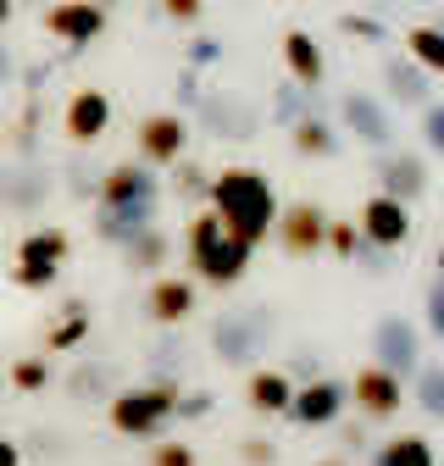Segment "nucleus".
Segmentation results:
<instances>
[{"mask_svg": "<svg viewBox=\"0 0 444 466\" xmlns=\"http://www.w3.org/2000/svg\"><path fill=\"white\" fill-rule=\"evenodd\" d=\"M345 405H350V383H339V378H306L300 389H295V405H289V422L295 428H333L345 417Z\"/></svg>", "mask_w": 444, "mask_h": 466, "instance_id": "obj_8", "label": "nucleus"}, {"mask_svg": "<svg viewBox=\"0 0 444 466\" xmlns=\"http://www.w3.org/2000/svg\"><path fill=\"white\" fill-rule=\"evenodd\" d=\"M422 145H428L433 156H444V100L422 106Z\"/></svg>", "mask_w": 444, "mask_h": 466, "instance_id": "obj_37", "label": "nucleus"}, {"mask_svg": "<svg viewBox=\"0 0 444 466\" xmlns=\"http://www.w3.org/2000/svg\"><path fill=\"white\" fill-rule=\"evenodd\" d=\"M361 222H328V250L339 256V261H356L361 256Z\"/></svg>", "mask_w": 444, "mask_h": 466, "instance_id": "obj_34", "label": "nucleus"}, {"mask_svg": "<svg viewBox=\"0 0 444 466\" xmlns=\"http://www.w3.org/2000/svg\"><path fill=\"white\" fill-rule=\"evenodd\" d=\"M433 267H439V272H444V245H439V256H433Z\"/></svg>", "mask_w": 444, "mask_h": 466, "instance_id": "obj_50", "label": "nucleus"}, {"mask_svg": "<svg viewBox=\"0 0 444 466\" xmlns=\"http://www.w3.org/2000/svg\"><path fill=\"white\" fill-rule=\"evenodd\" d=\"M372 361L388 367V372H400V378H417L422 367V328L400 311H388L372 322Z\"/></svg>", "mask_w": 444, "mask_h": 466, "instance_id": "obj_6", "label": "nucleus"}, {"mask_svg": "<svg viewBox=\"0 0 444 466\" xmlns=\"http://www.w3.org/2000/svg\"><path fill=\"white\" fill-rule=\"evenodd\" d=\"M289 145H295V156H306V161H328V156H339V128H333L328 116L311 106L300 123H289Z\"/></svg>", "mask_w": 444, "mask_h": 466, "instance_id": "obj_21", "label": "nucleus"}, {"mask_svg": "<svg viewBox=\"0 0 444 466\" xmlns=\"http://www.w3.org/2000/svg\"><path fill=\"white\" fill-rule=\"evenodd\" d=\"M406 50L417 56L433 78H444V28H439V23H417V28L406 34Z\"/></svg>", "mask_w": 444, "mask_h": 466, "instance_id": "obj_28", "label": "nucleus"}, {"mask_svg": "<svg viewBox=\"0 0 444 466\" xmlns=\"http://www.w3.org/2000/svg\"><path fill=\"white\" fill-rule=\"evenodd\" d=\"M295 389H300L295 372H284V367H261V372L245 378V405H250L256 417H289Z\"/></svg>", "mask_w": 444, "mask_h": 466, "instance_id": "obj_18", "label": "nucleus"}, {"mask_svg": "<svg viewBox=\"0 0 444 466\" xmlns=\"http://www.w3.org/2000/svg\"><path fill=\"white\" fill-rule=\"evenodd\" d=\"M267 339H272V311L267 306L228 311V317H217V328H211V350H217V361H228V367H250L267 350Z\"/></svg>", "mask_w": 444, "mask_h": 466, "instance_id": "obj_3", "label": "nucleus"}, {"mask_svg": "<svg viewBox=\"0 0 444 466\" xmlns=\"http://www.w3.org/2000/svg\"><path fill=\"white\" fill-rule=\"evenodd\" d=\"M378 184H383V195L422 200L428 184H433L428 156H417V150H378Z\"/></svg>", "mask_w": 444, "mask_h": 466, "instance_id": "obj_17", "label": "nucleus"}, {"mask_svg": "<svg viewBox=\"0 0 444 466\" xmlns=\"http://www.w3.org/2000/svg\"><path fill=\"white\" fill-rule=\"evenodd\" d=\"M156 200H161V178L150 161H117L100 172L95 206H156Z\"/></svg>", "mask_w": 444, "mask_h": 466, "instance_id": "obj_9", "label": "nucleus"}, {"mask_svg": "<svg viewBox=\"0 0 444 466\" xmlns=\"http://www.w3.org/2000/svg\"><path fill=\"white\" fill-rule=\"evenodd\" d=\"M317 466H356L350 455H328V461H317Z\"/></svg>", "mask_w": 444, "mask_h": 466, "instance_id": "obj_48", "label": "nucleus"}, {"mask_svg": "<svg viewBox=\"0 0 444 466\" xmlns=\"http://www.w3.org/2000/svg\"><path fill=\"white\" fill-rule=\"evenodd\" d=\"M306 111H311V89H300L295 78H289L284 89L272 95V116H278V123H284V128H289V123H300Z\"/></svg>", "mask_w": 444, "mask_h": 466, "instance_id": "obj_33", "label": "nucleus"}, {"mask_svg": "<svg viewBox=\"0 0 444 466\" xmlns=\"http://www.w3.org/2000/svg\"><path fill=\"white\" fill-rule=\"evenodd\" d=\"M45 34L73 45V50H84L89 39L106 34V6L100 0H56V6L45 12Z\"/></svg>", "mask_w": 444, "mask_h": 466, "instance_id": "obj_13", "label": "nucleus"}, {"mask_svg": "<svg viewBox=\"0 0 444 466\" xmlns=\"http://www.w3.org/2000/svg\"><path fill=\"white\" fill-rule=\"evenodd\" d=\"M178 400H184V389L173 378H150L139 389H117V394H111L106 400V422L117 428L123 439H156L166 422L178 417Z\"/></svg>", "mask_w": 444, "mask_h": 466, "instance_id": "obj_2", "label": "nucleus"}, {"mask_svg": "<svg viewBox=\"0 0 444 466\" xmlns=\"http://www.w3.org/2000/svg\"><path fill=\"white\" fill-rule=\"evenodd\" d=\"M367 466H439V455H433V439L428 433H395V439H383L372 450Z\"/></svg>", "mask_w": 444, "mask_h": 466, "instance_id": "obj_23", "label": "nucleus"}, {"mask_svg": "<svg viewBox=\"0 0 444 466\" xmlns=\"http://www.w3.org/2000/svg\"><path fill=\"white\" fill-rule=\"evenodd\" d=\"M239 461L245 466H278V444L272 439H245L239 444Z\"/></svg>", "mask_w": 444, "mask_h": 466, "instance_id": "obj_39", "label": "nucleus"}, {"mask_svg": "<svg viewBox=\"0 0 444 466\" xmlns=\"http://www.w3.org/2000/svg\"><path fill=\"white\" fill-rule=\"evenodd\" d=\"M17 6H28V0H17Z\"/></svg>", "mask_w": 444, "mask_h": 466, "instance_id": "obj_52", "label": "nucleus"}, {"mask_svg": "<svg viewBox=\"0 0 444 466\" xmlns=\"http://www.w3.org/2000/svg\"><path fill=\"white\" fill-rule=\"evenodd\" d=\"M339 444H345V455H361V450H367V417H361V422H345V428H339Z\"/></svg>", "mask_w": 444, "mask_h": 466, "instance_id": "obj_43", "label": "nucleus"}, {"mask_svg": "<svg viewBox=\"0 0 444 466\" xmlns=\"http://www.w3.org/2000/svg\"><path fill=\"white\" fill-rule=\"evenodd\" d=\"M67 250H73V239L62 228H28L17 239V261H56V267H62Z\"/></svg>", "mask_w": 444, "mask_h": 466, "instance_id": "obj_26", "label": "nucleus"}, {"mask_svg": "<svg viewBox=\"0 0 444 466\" xmlns=\"http://www.w3.org/2000/svg\"><path fill=\"white\" fill-rule=\"evenodd\" d=\"M0 466H23V444L0 433Z\"/></svg>", "mask_w": 444, "mask_h": 466, "instance_id": "obj_45", "label": "nucleus"}, {"mask_svg": "<svg viewBox=\"0 0 444 466\" xmlns=\"http://www.w3.org/2000/svg\"><path fill=\"white\" fill-rule=\"evenodd\" d=\"M200 306V283L195 278H178V272H161L150 289H145V317L156 328H184Z\"/></svg>", "mask_w": 444, "mask_h": 466, "instance_id": "obj_12", "label": "nucleus"}, {"mask_svg": "<svg viewBox=\"0 0 444 466\" xmlns=\"http://www.w3.org/2000/svg\"><path fill=\"white\" fill-rule=\"evenodd\" d=\"M161 12L173 17V23H200V12H206V0H161Z\"/></svg>", "mask_w": 444, "mask_h": 466, "instance_id": "obj_41", "label": "nucleus"}, {"mask_svg": "<svg viewBox=\"0 0 444 466\" xmlns=\"http://www.w3.org/2000/svg\"><path fill=\"white\" fill-rule=\"evenodd\" d=\"M106 128H111V95L106 89H78V95H67V111H62V134H67V145H100L106 139Z\"/></svg>", "mask_w": 444, "mask_h": 466, "instance_id": "obj_14", "label": "nucleus"}, {"mask_svg": "<svg viewBox=\"0 0 444 466\" xmlns=\"http://www.w3.org/2000/svg\"><path fill=\"white\" fill-rule=\"evenodd\" d=\"M150 466H195V450L178 444V439H161V444L150 450Z\"/></svg>", "mask_w": 444, "mask_h": 466, "instance_id": "obj_38", "label": "nucleus"}, {"mask_svg": "<svg viewBox=\"0 0 444 466\" xmlns=\"http://www.w3.org/2000/svg\"><path fill=\"white\" fill-rule=\"evenodd\" d=\"M84 339H89V317H84V300H73L67 317L45 333V350H50V356H67V350H78Z\"/></svg>", "mask_w": 444, "mask_h": 466, "instance_id": "obj_29", "label": "nucleus"}, {"mask_svg": "<svg viewBox=\"0 0 444 466\" xmlns=\"http://www.w3.org/2000/svg\"><path fill=\"white\" fill-rule=\"evenodd\" d=\"M361 233H367V245H378V250H400L406 239H411V200H400V195H367V206H361Z\"/></svg>", "mask_w": 444, "mask_h": 466, "instance_id": "obj_11", "label": "nucleus"}, {"mask_svg": "<svg viewBox=\"0 0 444 466\" xmlns=\"http://www.w3.org/2000/svg\"><path fill=\"white\" fill-rule=\"evenodd\" d=\"M250 256H256V245H250V239H239V233H222V239H217L200 261H189V267L200 272V283H206V289H234V283L250 272Z\"/></svg>", "mask_w": 444, "mask_h": 466, "instance_id": "obj_16", "label": "nucleus"}, {"mask_svg": "<svg viewBox=\"0 0 444 466\" xmlns=\"http://www.w3.org/2000/svg\"><path fill=\"white\" fill-rule=\"evenodd\" d=\"M100 6H123V0H100Z\"/></svg>", "mask_w": 444, "mask_h": 466, "instance_id": "obj_51", "label": "nucleus"}, {"mask_svg": "<svg viewBox=\"0 0 444 466\" xmlns=\"http://www.w3.org/2000/svg\"><path fill=\"white\" fill-rule=\"evenodd\" d=\"M67 389H73L78 400H84V394H106V400H111V394H117V378H111L106 367H78V372L67 378Z\"/></svg>", "mask_w": 444, "mask_h": 466, "instance_id": "obj_35", "label": "nucleus"}, {"mask_svg": "<svg viewBox=\"0 0 444 466\" xmlns=\"http://www.w3.org/2000/svg\"><path fill=\"white\" fill-rule=\"evenodd\" d=\"M50 378H56V367H50L45 356H23V361H12V389H17V394H45Z\"/></svg>", "mask_w": 444, "mask_h": 466, "instance_id": "obj_30", "label": "nucleus"}, {"mask_svg": "<svg viewBox=\"0 0 444 466\" xmlns=\"http://www.w3.org/2000/svg\"><path fill=\"white\" fill-rule=\"evenodd\" d=\"M6 206H12V200H6V178H0V211H6Z\"/></svg>", "mask_w": 444, "mask_h": 466, "instance_id": "obj_49", "label": "nucleus"}, {"mask_svg": "<svg viewBox=\"0 0 444 466\" xmlns=\"http://www.w3.org/2000/svg\"><path fill=\"white\" fill-rule=\"evenodd\" d=\"M339 128L350 139H361L367 150H395V111H388L383 95H367V89H345L339 95Z\"/></svg>", "mask_w": 444, "mask_h": 466, "instance_id": "obj_4", "label": "nucleus"}, {"mask_svg": "<svg viewBox=\"0 0 444 466\" xmlns=\"http://www.w3.org/2000/svg\"><path fill=\"white\" fill-rule=\"evenodd\" d=\"M422 317H428V333L444 344V272H433L428 295H422Z\"/></svg>", "mask_w": 444, "mask_h": 466, "instance_id": "obj_36", "label": "nucleus"}, {"mask_svg": "<svg viewBox=\"0 0 444 466\" xmlns=\"http://www.w3.org/2000/svg\"><path fill=\"white\" fill-rule=\"evenodd\" d=\"M206 206H217L222 222H228V233L250 239L256 250L278 233V211H284L278 195H272V184H267V172H256V167H222L211 178V200Z\"/></svg>", "mask_w": 444, "mask_h": 466, "instance_id": "obj_1", "label": "nucleus"}, {"mask_svg": "<svg viewBox=\"0 0 444 466\" xmlns=\"http://www.w3.org/2000/svg\"><path fill=\"white\" fill-rule=\"evenodd\" d=\"M328 211L317 206V200H289L284 211H278V250L284 256H295V261H311V256H322L328 250Z\"/></svg>", "mask_w": 444, "mask_h": 466, "instance_id": "obj_5", "label": "nucleus"}, {"mask_svg": "<svg viewBox=\"0 0 444 466\" xmlns=\"http://www.w3.org/2000/svg\"><path fill=\"white\" fill-rule=\"evenodd\" d=\"M411 400L428 422H444V361H422L411 378Z\"/></svg>", "mask_w": 444, "mask_h": 466, "instance_id": "obj_25", "label": "nucleus"}, {"mask_svg": "<svg viewBox=\"0 0 444 466\" xmlns=\"http://www.w3.org/2000/svg\"><path fill=\"white\" fill-rule=\"evenodd\" d=\"M173 189H178L184 200H211V172H206L200 161H189V156H184V161L173 167Z\"/></svg>", "mask_w": 444, "mask_h": 466, "instance_id": "obj_32", "label": "nucleus"}, {"mask_svg": "<svg viewBox=\"0 0 444 466\" xmlns=\"http://www.w3.org/2000/svg\"><path fill=\"white\" fill-rule=\"evenodd\" d=\"M222 233H228V222H222V211H217V206L195 211V217H189V233H184V256H189V261H200V256L222 239Z\"/></svg>", "mask_w": 444, "mask_h": 466, "instance_id": "obj_27", "label": "nucleus"}, {"mask_svg": "<svg viewBox=\"0 0 444 466\" xmlns=\"http://www.w3.org/2000/svg\"><path fill=\"white\" fill-rule=\"evenodd\" d=\"M12 283L28 289V295H45V289L62 283V267H56V261H17L12 267Z\"/></svg>", "mask_w": 444, "mask_h": 466, "instance_id": "obj_31", "label": "nucleus"}, {"mask_svg": "<svg viewBox=\"0 0 444 466\" xmlns=\"http://www.w3.org/2000/svg\"><path fill=\"white\" fill-rule=\"evenodd\" d=\"M6 84H12V50L0 45V89H6Z\"/></svg>", "mask_w": 444, "mask_h": 466, "instance_id": "obj_46", "label": "nucleus"}, {"mask_svg": "<svg viewBox=\"0 0 444 466\" xmlns=\"http://www.w3.org/2000/svg\"><path fill=\"white\" fill-rule=\"evenodd\" d=\"M123 261H128V272H161L166 261H173V239H166V228H139L134 239L123 245Z\"/></svg>", "mask_w": 444, "mask_h": 466, "instance_id": "obj_24", "label": "nucleus"}, {"mask_svg": "<svg viewBox=\"0 0 444 466\" xmlns=\"http://www.w3.org/2000/svg\"><path fill=\"white\" fill-rule=\"evenodd\" d=\"M200 123L211 128V134H222V139H256V128H261V111L256 106H245V100H234V95H200Z\"/></svg>", "mask_w": 444, "mask_h": 466, "instance_id": "obj_19", "label": "nucleus"}, {"mask_svg": "<svg viewBox=\"0 0 444 466\" xmlns=\"http://www.w3.org/2000/svg\"><path fill=\"white\" fill-rule=\"evenodd\" d=\"M350 400H356V411L367 422H388V417H400V405H406V378L372 361V367H361L350 378Z\"/></svg>", "mask_w": 444, "mask_h": 466, "instance_id": "obj_10", "label": "nucleus"}, {"mask_svg": "<svg viewBox=\"0 0 444 466\" xmlns=\"http://www.w3.org/2000/svg\"><path fill=\"white\" fill-rule=\"evenodd\" d=\"M339 28H345L350 39H372V45L383 39V23H378V17H356V12H345V17H339Z\"/></svg>", "mask_w": 444, "mask_h": 466, "instance_id": "obj_40", "label": "nucleus"}, {"mask_svg": "<svg viewBox=\"0 0 444 466\" xmlns=\"http://www.w3.org/2000/svg\"><path fill=\"white\" fill-rule=\"evenodd\" d=\"M150 222H156V206H95V233L106 245H128Z\"/></svg>", "mask_w": 444, "mask_h": 466, "instance_id": "obj_22", "label": "nucleus"}, {"mask_svg": "<svg viewBox=\"0 0 444 466\" xmlns=\"http://www.w3.org/2000/svg\"><path fill=\"white\" fill-rule=\"evenodd\" d=\"M134 145H139V161H150V167H178L189 156V116H178V111L139 116Z\"/></svg>", "mask_w": 444, "mask_h": 466, "instance_id": "obj_7", "label": "nucleus"}, {"mask_svg": "<svg viewBox=\"0 0 444 466\" xmlns=\"http://www.w3.org/2000/svg\"><path fill=\"white\" fill-rule=\"evenodd\" d=\"M12 17H17V0H0V28H6Z\"/></svg>", "mask_w": 444, "mask_h": 466, "instance_id": "obj_47", "label": "nucleus"}, {"mask_svg": "<svg viewBox=\"0 0 444 466\" xmlns=\"http://www.w3.org/2000/svg\"><path fill=\"white\" fill-rule=\"evenodd\" d=\"M284 67H289V78H295L300 89H322V78H328L322 45H317L306 28H289V34H284Z\"/></svg>", "mask_w": 444, "mask_h": 466, "instance_id": "obj_20", "label": "nucleus"}, {"mask_svg": "<svg viewBox=\"0 0 444 466\" xmlns=\"http://www.w3.org/2000/svg\"><path fill=\"white\" fill-rule=\"evenodd\" d=\"M206 411H211V394H206V389H195V394L178 400V417H184V422H200Z\"/></svg>", "mask_w": 444, "mask_h": 466, "instance_id": "obj_42", "label": "nucleus"}, {"mask_svg": "<svg viewBox=\"0 0 444 466\" xmlns=\"http://www.w3.org/2000/svg\"><path fill=\"white\" fill-rule=\"evenodd\" d=\"M433 73L417 62L411 50H400V56H383V95L395 100V106H406V111H422V106H433V84H428Z\"/></svg>", "mask_w": 444, "mask_h": 466, "instance_id": "obj_15", "label": "nucleus"}, {"mask_svg": "<svg viewBox=\"0 0 444 466\" xmlns=\"http://www.w3.org/2000/svg\"><path fill=\"white\" fill-rule=\"evenodd\" d=\"M217 56H222V45H217V39H195V45H189V62H195V67H211Z\"/></svg>", "mask_w": 444, "mask_h": 466, "instance_id": "obj_44", "label": "nucleus"}]
</instances>
